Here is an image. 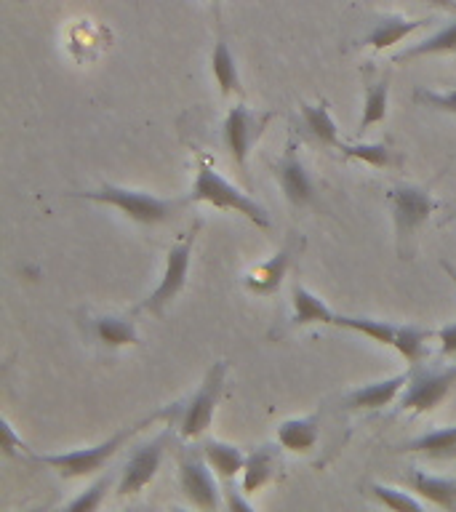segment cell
I'll return each instance as SVG.
<instances>
[{"label": "cell", "instance_id": "6da1fadb", "mask_svg": "<svg viewBox=\"0 0 456 512\" xmlns=\"http://www.w3.org/2000/svg\"><path fill=\"white\" fill-rule=\"evenodd\" d=\"M72 198L91 200V203H102V206L118 208L120 214L128 216L131 222L147 224H163L168 219H174L184 206H190V198H158L150 192L142 190H128V187H118V184H102L96 190L86 192H72Z\"/></svg>", "mask_w": 456, "mask_h": 512}, {"label": "cell", "instance_id": "7a4b0ae2", "mask_svg": "<svg viewBox=\"0 0 456 512\" xmlns=\"http://www.w3.org/2000/svg\"><path fill=\"white\" fill-rule=\"evenodd\" d=\"M168 411H171V408L160 411V414L147 416V419H142V422L128 424V427L115 432L112 438L96 443V446L78 448V451H64V454H40L35 456V462L48 467V470H54L56 475H62V478H86V475H94V472H99L104 464L110 462L112 456L118 454L120 448L126 446L128 440L136 438L147 424H152L155 419H160V416H166Z\"/></svg>", "mask_w": 456, "mask_h": 512}, {"label": "cell", "instance_id": "3957f363", "mask_svg": "<svg viewBox=\"0 0 456 512\" xmlns=\"http://www.w3.org/2000/svg\"><path fill=\"white\" fill-rule=\"evenodd\" d=\"M187 198H190V203H208L219 211H235V214L246 216L248 222L256 224L259 230H272L270 214L264 211V206H259L251 195L238 190L232 182H227L219 171H214V166L206 158H200L195 184H192Z\"/></svg>", "mask_w": 456, "mask_h": 512}, {"label": "cell", "instance_id": "277c9868", "mask_svg": "<svg viewBox=\"0 0 456 512\" xmlns=\"http://www.w3.org/2000/svg\"><path fill=\"white\" fill-rule=\"evenodd\" d=\"M387 203H390L392 224H395V240H398L400 259L411 256V240H414L416 230L422 227L430 214L438 208V203L432 200V195L422 187L414 184H400L387 192Z\"/></svg>", "mask_w": 456, "mask_h": 512}, {"label": "cell", "instance_id": "5b68a950", "mask_svg": "<svg viewBox=\"0 0 456 512\" xmlns=\"http://www.w3.org/2000/svg\"><path fill=\"white\" fill-rule=\"evenodd\" d=\"M227 371H230V363H227V360H216L214 366L206 371V379H203V384L198 387V392L179 408V424H176V427H179V435H182L184 440L200 438V435L211 427L216 406H219V400H222Z\"/></svg>", "mask_w": 456, "mask_h": 512}, {"label": "cell", "instance_id": "8992f818", "mask_svg": "<svg viewBox=\"0 0 456 512\" xmlns=\"http://www.w3.org/2000/svg\"><path fill=\"white\" fill-rule=\"evenodd\" d=\"M272 118L275 112H254L246 104H235L224 115L222 139L230 150L232 163L240 168L243 176H248V152L262 139L264 128L270 126Z\"/></svg>", "mask_w": 456, "mask_h": 512}, {"label": "cell", "instance_id": "52a82bcc", "mask_svg": "<svg viewBox=\"0 0 456 512\" xmlns=\"http://www.w3.org/2000/svg\"><path fill=\"white\" fill-rule=\"evenodd\" d=\"M198 230L200 222L195 224L179 243H174V246L168 248L163 278H160V283L155 286V291L139 304V310H147L150 315L163 318V312H166L168 304L174 302L176 296H179V291L184 288V283H187V272H190L192 262V246H195V235H198Z\"/></svg>", "mask_w": 456, "mask_h": 512}, {"label": "cell", "instance_id": "ba28073f", "mask_svg": "<svg viewBox=\"0 0 456 512\" xmlns=\"http://www.w3.org/2000/svg\"><path fill=\"white\" fill-rule=\"evenodd\" d=\"M454 384L456 366L430 368V371L416 366L408 376L406 390L400 392V408L414 411V414H430L432 408H438L448 392L454 390Z\"/></svg>", "mask_w": 456, "mask_h": 512}, {"label": "cell", "instance_id": "9c48e42d", "mask_svg": "<svg viewBox=\"0 0 456 512\" xmlns=\"http://www.w3.org/2000/svg\"><path fill=\"white\" fill-rule=\"evenodd\" d=\"M179 486L182 494L190 499L198 510H216L222 504V488L216 486L214 475H211V464L206 462L203 451H192V448H179Z\"/></svg>", "mask_w": 456, "mask_h": 512}, {"label": "cell", "instance_id": "30bf717a", "mask_svg": "<svg viewBox=\"0 0 456 512\" xmlns=\"http://www.w3.org/2000/svg\"><path fill=\"white\" fill-rule=\"evenodd\" d=\"M168 446H171V427H166L160 435H155V438L142 443V446H136L131 459L123 467V475H120L118 496H134L150 486L152 478L158 475L160 462H163Z\"/></svg>", "mask_w": 456, "mask_h": 512}, {"label": "cell", "instance_id": "8fae6325", "mask_svg": "<svg viewBox=\"0 0 456 512\" xmlns=\"http://www.w3.org/2000/svg\"><path fill=\"white\" fill-rule=\"evenodd\" d=\"M275 176H278L280 190H283L291 206H310L312 200H315V184H312L310 174H307V168H304L302 158H299L294 139L286 144V152L275 163Z\"/></svg>", "mask_w": 456, "mask_h": 512}, {"label": "cell", "instance_id": "7c38bea8", "mask_svg": "<svg viewBox=\"0 0 456 512\" xmlns=\"http://www.w3.org/2000/svg\"><path fill=\"white\" fill-rule=\"evenodd\" d=\"M296 254V238H288L286 246L280 248L278 254H272L267 262H262L259 267L246 272L243 278V286L246 291H251L254 296H272L280 288L283 278H286L288 267H291V259Z\"/></svg>", "mask_w": 456, "mask_h": 512}, {"label": "cell", "instance_id": "4fadbf2b", "mask_svg": "<svg viewBox=\"0 0 456 512\" xmlns=\"http://www.w3.org/2000/svg\"><path fill=\"white\" fill-rule=\"evenodd\" d=\"M408 376L411 374L403 371V374H395L390 379H382V382L358 387L350 395H344V408L347 411H379V408L390 406L392 400L400 398V392L406 390Z\"/></svg>", "mask_w": 456, "mask_h": 512}, {"label": "cell", "instance_id": "5bb4252c", "mask_svg": "<svg viewBox=\"0 0 456 512\" xmlns=\"http://www.w3.org/2000/svg\"><path fill=\"white\" fill-rule=\"evenodd\" d=\"M406 486L414 491L416 496H422L424 502L435 504L440 510H456V480L454 478H440V475H427L424 470H411L403 475Z\"/></svg>", "mask_w": 456, "mask_h": 512}, {"label": "cell", "instance_id": "9a60e30c", "mask_svg": "<svg viewBox=\"0 0 456 512\" xmlns=\"http://www.w3.org/2000/svg\"><path fill=\"white\" fill-rule=\"evenodd\" d=\"M432 19L427 16H419V19H406V16H384L379 22L371 27V32L366 35V43L368 48H374V51H384V48L395 46L400 40H406L408 35H414L416 30H422L427 27Z\"/></svg>", "mask_w": 456, "mask_h": 512}, {"label": "cell", "instance_id": "2e32d148", "mask_svg": "<svg viewBox=\"0 0 456 512\" xmlns=\"http://www.w3.org/2000/svg\"><path fill=\"white\" fill-rule=\"evenodd\" d=\"M320 438V416H296V419H286L278 427V443L286 451L294 454H307L315 448Z\"/></svg>", "mask_w": 456, "mask_h": 512}, {"label": "cell", "instance_id": "e0dca14e", "mask_svg": "<svg viewBox=\"0 0 456 512\" xmlns=\"http://www.w3.org/2000/svg\"><path fill=\"white\" fill-rule=\"evenodd\" d=\"M211 72H214L216 86H219V94L224 99L230 94H240L243 91L238 75V62H235V54L230 51V43L224 38V32L216 35L214 51H211Z\"/></svg>", "mask_w": 456, "mask_h": 512}, {"label": "cell", "instance_id": "ac0fdd59", "mask_svg": "<svg viewBox=\"0 0 456 512\" xmlns=\"http://www.w3.org/2000/svg\"><path fill=\"white\" fill-rule=\"evenodd\" d=\"M291 304H294V315H291L294 326H312V323L334 326L336 312L318 294H312L310 288L294 286V291H291Z\"/></svg>", "mask_w": 456, "mask_h": 512}, {"label": "cell", "instance_id": "d6986e66", "mask_svg": "<svg viewBox=\"0 0 456 512\" xmlns=\"http://www.w3.org/2000/svg\"><path fill=\"white\" fill-rule=\"evenodd\" d=\"M200 451L206 456V462L211 464V470H214L222 480H232L238 472H243V467H246L248 454H243V448L232 446V443H224V440H206V443L200 446Z\"/></svg>", "mask_w": 456, "mask_h": 512}, {"label": "cell", "instance_id": "ffe728a7", "mask_svg": "<svg viewBox=\"0 0 456 512\" xmlns=\"http://www.w3.org/2000/svg\"><path fill=\"white\" fill-rule=\"evenodd\" d=\"M278 454L275 448L262 446L251 451L246 456V467H243V491L246 494H256L259 488H264L275 478V470H278Z\"/></svg>", "mask_w": 456, "mask_h": 512}, {"label": "cell", "instance_id": "44dd1931", "mask_svg": "<svg viewBox=\"0 0 456 512\" xmlns=\"http://www.w3.org/2000/svg\"><path fill=\"white\" fill-rule=\"evenodd\" d=\"M443 54H456V22L440 27L438 32H432L430 38L419 40L414 46H408L406 51L392 56V62H414L422 56H443Z\"/></svg>", "mask_w": 456, "mask_h": 512}, {"label": "cell", "instance_id": "7402d4cb", "mask_svg": "<svg viewBox=\"0 0 456 512\" xmlns=\"http://www.w3.org/2000/svg\"><path fill=\"white\" fill-rule=\"evenodd\" d=\"M94 336L104 347H126V344H139V334L131 318H120V315H102L94 318Z\"/></svg>", "mask_w": 456, "mask_h": 512}, {"label": "cell", "instance_id": "603a6c76", "mask_svg": "<svg viewBox=\"0 0 456 512\" xmlns=\"http://www.w3.org/2000/svg\"><path fill=\"white\" fill-rule=\"evenodd\" d=\"M387 104H390V80H374L366 86L363 99V115L358 120V134H366L368 128L379 126L387 118Z\"/></svg>", "mask_w": 456, "mask_h": 512}, {"label": "cell", "instance_id": "cb8c5ba5", "mask_svg": "<svg viewBox=\"0 0 456 512\" xmlns=\"http://www.w3.org/2000/svg\"><path fill=\"white\" fill-rule=\"evenodd\" d=\"M432 336L430 328L414 326V323H408V326H398V336H395V350L403 360H406L408 366L416 368L422 366V360L430 355L427 350V339Z\"/></svg>", "mask_w": 456, "mask_h": 512}, {"label": "cell", "instance_id": "d4e9b609", "mask_svg": "<svg viewBox=\"0 0 456 512\" xmlns=\"http://www.w3.org/2000/svg\"><path fill=\"white\" fill-rule=\"evenodd\" d=\"M400 451L427 456H456V424L454 427H440V430L424 432L419 438L403 443Z\"/></svg>", "mask_w": 456, "mask_h": 512}, {"label": "cell", "instance_id": "484cf974", "mask_svg": "<svg viewBox=\"0 0 456 512\" xmlns=\"http://www.w3.org/2000/svg\"><path fill=\"white\" fill-rule=\"evenodd\" d=\"M299 110H302L304 128L310 131L312 139H318V142L326 144V147H339V128H336L326 102L302 104Z\"/></svg>", "mask_w": 456, "mask_h": 512}, {"label": "cell", "instance_id": "4316f807", "mask_svg": "<svg viewBox=\"0 0 456 512\" xmlns=\"http://www.w3.org/2000/svg\"><path fill=\"white\" fill-rule=\"evenodd\" d=\"M334 326L355 331V334H363L368 336V339H374L376 344H387V347H392V344H395V336H398V326H392L387 320L355 318V315H339V312H336Z\"/></svg>", "mask_w": 456, "mask_h": 512}, {"label": "cell", "instance_id": "83f0119b", "mask_svg": "<svg viewBox=\"0 0 456 512\" xmlns=\"http://www.w3.org/2000/svg\"><path fill=\"white\" fill-rule=\"evenodd\" d=\"M336 150L344 152V158H352V160H363L368 166L374 168H390V166H398L400 158L398 155H392V150L387 144H371V142H360V144H344L339 142Z\"/></svg>", "mask_w": 456, "mask_h": 512}, {"label": "cell", "instance_id": "f1b7e54d", "mask_svg": "<svg viewBox=\"0 0 456 512\" xmlns=\"http://www.w3.org/2000/svg\"><path fill=\"white\" fill-rule=\"evenodd\" d=\"M366 491L374 496L376 502L384 504V507H390V510H398V512L422 510V502H419V499H414L411 494H406V491H400V488L384 486V483H368Z\"/></svg>", "mask_w": 456, "mask_h": 512}, {"label": "cell", "instance_id": "f546056e", "mask_svg": "<svg viewBox=\"0 0 456 512\" xmlns=\"http://www.w3.org/2000/svg\"><path fill=\"white\" fill-rule=\"evenodd\" d=\"M414 102L422 104V107H430V110L456 115V88H451V91H427V88H416Z\"/></svg>", "mask_w": 456, "mask_h": 512}, {"label": "cell", "instance_id": "4dcf8cb0", "mask_svg": "<svg viewBox=\"0 0 456 512\" xmlns=\"http://www.w3.org/2000/svg\"><path fill=\"white\" fill-rule=\"evenodd\" d=\"M112 478L107 475V478H99L94 483V486L88 488V491H83L80 496H75L70 504H67V510H75V512H91V510H99L104 502V494H107V488H110Z\"/></svg>", "mask_w": 456, "mask_h": 512}, {"label": "cell", "instance_id": "1f68e13d", "mask_svg": "<svg viewBox=\"0 0 456 512\" xmlns=\"http://www.w3.org/2000/svg\"><path fill=\"white\" fill-rule=\"evenodd\" d=\"M0 432H3V454L6 456H14L16 451H24V448H27L24 446V440L14 435V427L8 424V419L0 422Z\"/></svg>", "mask_w": 456, "mask_h": 512}, {"label": "cell", "instance_id": "d6a6232c", "mask_svg": "<svg viewBox=\"0 0 456 512\" xmlns=\"http://www.w3.org/2000/svg\"><path fill=\"white\" fill-rule=\"evenodd\" d=\"M224 499H227V507H230V510H254V504L248 502V499H243V496H240V491L235 486H232V480H224Z\"/></svg>", "mask_w": 456, "mask_h": 512}, {"label": "cell", "instance_id": "836d02e7", "mask_svg": "<svg viewBox=\"0 0 456 512\" xmlns=\"http://www.w3.org/2000/svg\"><path fill=\"white\" fill-rule=\"evenodd\" d=\"M435 336H438L440 352H443V355H456V323L443 326Z\"/></svg>", "mask_w": 456, "mask_h": 512}, {"label": "cell", "instance_id": "e575fe53", "mask_svg": "<svg viewBox=\"0 0 456 512\" xmlns=\"http://www.w3.org/2000/svg\"><path fill=\"white\" fill-rule=\"evenodd\" d=\"M419 3H427V6L443 8V11H454V14H456V0H419Z\"/></svg>", "mask_w": 456, "mask_h": 512}, {"label": "cell", "instance_id": "d590c367", "mask_svg": "<svg viewBox=\"0 0 456 512\" xmlns=\"http://www.w3.org/2000/svg\"><path fill=\"white\" fill-rule=\"evenodd\" d=\"M440 267H443V270L448 272V278H451L456 283V267H454V264H451V262H440Z\"/></svg>", "mask_w": 456, "mask_h": 512}, {"label": "cell", "instance_id": "8d00e7d4", "mask_svg": "<svg viewBox=\"0 0 456 512\" xmlns=\"http://www.w3.org/2000/svg\"><path fill=\"white\" fill-rule=\"evenodd\" d=\"M208 3H214V6H219V0H208Z\"/></svg>", "mask_w": 456, "mask_h": 512}, {"label": "cell", "instance_id": "74e56055", "mask_svg": "<svg viewBox=\"0 0 456 512\" xmlns=\"http://www.w3.org/2000/svg\"><path fill=\"white\" fill-rule=\"evenodd\" d=\"M136 3H139V0H136Z\"/></svg>", "mask_w": 456, "mask_h": 512}]
</instances>
